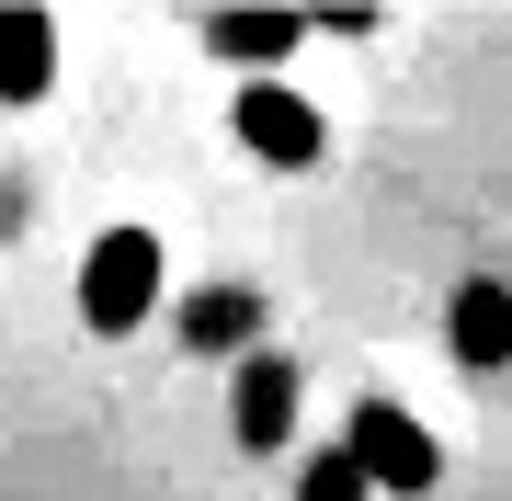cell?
<instances>
[{
    "instance_id": "cell-1",
    "label": "cell",
    "mask_w": 512,
    "mask_h": 501,
    "mask_svg": "<svg viewBox=\"0 0 512 501\" xmlns=\"http://www.w3.org/2000/svg\"><path fill=\"white\" fill-rule=\"evenodd\" d=\"M171 297V251H160V228H103L92 251H80V319H92L103 342H126L148 331V308Z\"/></svg>"
},
{
    "instance_id": "cell-2",
    "label": "cell",
    "mask_w": 512,
    "mask_h": 501,
    "mask_svg": "<svg viewBox=\"0 0 512 501\" xmlns=\"http://www.w3.org/2000/svg\"><path fill=\"white\" fill-rule=\"evenodd\" d=\"M228 126H239V149H251L262 171H319V149H330V126H319V103L296 92V80H274V69H251V80H239V103H228Z\"/></svg>"
},
{
    "instance_id": "cell-3",
    "label": "cell",
    "mask_w": 512,
    "mask_h": 501,
    "mask_svg": "<svg viewBox=\"0 0 512 501\" xmlns=\"http://www.w3.org/2000/svg\"><path fill=\"white\" fill-rule=\"evenodd\" d=\"M342 456L365 467V490H399V501H421L444 479V445L410 422L399 399H353V433H342Z\"/></svg>"
},
{
    "instance_id": "cell-4",
    "label": "cell",
    "mask_w": 512,
    "mask_h": 501,
    "mask_svg": "<svg viewBox=\"0 0 512 501\" xmlns=\"http://www.w3.org/2000/svg\"><path fill=\"white\" fill-rule=\"evenodd\" d=\"M308 35H365V12H285V0H228V12H205V46H217L239 80L296 57Z\"/></svg>"
},
{
    "instance_id": "cell-5",
    "label": "cell",
    "mask_w": 512,
    "mask_h": 501,
    "mask_svg": "<svg viewBox=\"0 0 512 501\" xmlns=\"http://www.w3.org/2000/svg\"><path fill=\"white\" fill-rule=\"evenodd\" d=\"M228 433L251 456H274L285 433H296V365L285 353H239V376H228Z\"/></svg>"
},
{
    "instance_id": "cell-6",
    "label": "cell",
    "mask_w": 512,
    "mask_h": 501,
    "mask_svg": "<svg viewBox=\"0 0 512 501\" xmlns=\"http://www.w3.org/2000/svg\"><path fill=\"white\" fill-rule=\"evenodd\" d=\"M57 92V12L46 0H0V103Z\"/></svg>"
},
{
    "instance_id": "cell-7",
    "label": "cell",
    "mask_w": 512,
    "mask_h": 501,
    "mask_svg": "<svg viewBox=\"0 0 512 501\" xmlns=\"http://www.w3.org/2000/svg\"><path fill=\"white\" fill-rule=\"evenodd\" d=\"M444 342H456V365H478V376L512 365V285H490V274L456 285V308H444Z\"/></svg>"
},
{
    "instance_id": "cell-8",
    "label": "cell",
    "mask_w": 512,
    "mask_h": 501,
    "mask_svg": "<svg viewBox=\"0 0 512 501\" xmlns=\"http://www.w3.org/2000/svg\"><path fill=\"white\" fill-rule=\"evenodd\" d=\"M296 501H376V490H365V467H353L342 445H330V456H308V479H296Z\"/></svg>"
},
{
    "instance_id": "cell-9",
    "label": "cell",
    "mask_w": 512,
    "mask_h": 501,
    "mask_svg": "<svg viewBox=\"0 0 512 501\" xmlns=\"http://www.w3.org/2000/svg\"><path fill=\"white\" fill-rule=\"evenodd\" d=\"M239 331H251V297H205L194 308V342H239Z\"/></svg>"
}]
</instances>
